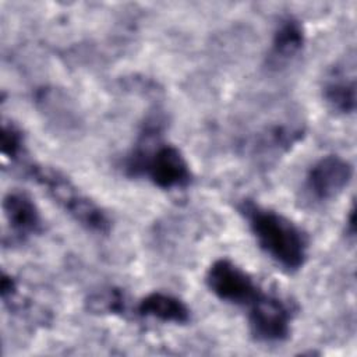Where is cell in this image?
I'll use <instances>...</instances> for the list:
<instances>
[{
    "instance_id": "cell-8",
    "label": "cell",
    "mask_w": 357,
    "mask_h": 357,
    "mask_svg": "<svg viewBox=\"0 0 357 357\" xmlns=\"http://www.w3.org/2000/svg\"><path fill=\"white\" fill-rule=\"evenodd\" d=\"M305 43V35L301 22L293 17H283L273 32L271 47L266 56V66L273 70H280L296 60Z\"/></svg>"
},
{
    "instance_id": "cell-2",
    "label": "cell",
    "mask_w": 357,
    "mask_h": 357,
    "mask_svg": "<svg viewBox=\"0 0 357 357\" xmlns=\"http://www.w3.org/2000/svg\"><path fill=\"white\" fill-rule=\"evenodd\" d=\"M237 209L248 225L258 247L283 271L296 272L308 257L304 231L284 215L252 199H243Z\"/></svg>"
},
{
    "instance_id": "cell-1",
    "label": "cell",
    "mask_w": 357,
    "mask_h": 357,
    "mask_svg": "<svg viewBox=\"0 0 357 357\" xmlns=\"http://www.w3.org/2000/svg\"><path fill=\"white\" fill-rule=\"evenodd\" d=\"M163 120L151 116L142 124L132 149L123 162L128 177L146 178L165 191L184 190L192 183V172L185 156L173 144L162 141Z\"/></svg>"
},
{
    "instance_id": "cell-12",
    "label": "cell",
    "mask_w": 357,
    "mask_h": 357,
    "mask_svg": "<svg viewBox=\"0 0 357 357\" xmlns=\"http://www.w3.org/2000/svg\"><path fill=\"white\" fill-rule=\"evenodd\" d=\"M86 307L93 314L123 317L127 312V298L121 289L106 287L92 293L86 300Z\"/></svg>"
},
{
    "instance_id": "cell-3",
    "label": "cell",
    "mask_w": 357,
    "mask_h": 357,
    "mask_svg": "<svg viewBox=\"0 0 357 357\" xmlns=\"http://www.w3.org/2000/svg\"><path fill=\"white\" fill-rule=\"evenodd\" d=\"M26 174L42 185L47 195L81 227L103 236L110 231L112 220L106 211L60 170L33 163L28 166Z\"/></svg>"
},
{
    "instance_id": "cell-13",
    "label": "cell",
    "mask_w": 357,
    "mask_h": 357,
    "mask_svg": "<svg viewBox=\"0 0 357 357\" xmlns=\"http://www.w3.org/2000/svg\"><path fill=\"white\" fill-rule=\"evenodd\" d=\"M1 155L10 162H20L25 155V137L13 121L1 124Z\"/></svg>"
},
{
    "instance_id": "cell-14",
    "label": "cell",
    "mask_w": 357,
    "mask_h": 357,
    "mask_svg": "<svg viewBox=\"0 0 357 357\" xmlns=\"http://www.w3.org/2000/svg\"><path fill=\"white\" fill-rule=\"evenodd\" d=\"M346 222H347L346 223V233H347V236L354 237V227H356V225H354V209L353 208L349 211V216H347Z\"/></svg>"
},
{
    "instance_id": "cell-7",
    "label": "cell",
    "mask_w": 357,
    "mask_h": 357,
    "mask_svg": "<svg viewBox=\"0 0 357 357\" xmlns=\"http://www.w3.org/2000/svg\"><path fill=\"white\" fill-rule=\"evenodd\" d=\"M3 212L15 241H25L42 231V218L32 198L21 191H10L3 199Z\"/></svg>"
},
{
    "instance_id": "cell-10",
    "label": "cell",
    "mask_w": 357,
    "mask_h": 357,
    "mask_svg": "<svg viewBox=\"0 0 357 357\" xmlns=\"http://www.w3.org/2000/svg\"><path fill=\"white\" fill-rule=\"evenodd\" d=\"M326 105L339 114H351L356 109V79L353 66H336L326 77L324 89Z\"/></svg>"
},
{
    "instance_id": "cell-4",
    "label": "cell",
    "mask_w": 357,
    "mask_h": 357,
    "mask_svg": "<svg viewBox=\"0 0 357 357\" xmlns=\"http://www.w3.org/2000/svg\"><path fill=\"white\" fill-rule=\"evenodd\" d=\"M293 308L280 296L265 293L248 305V328L251 336L261 343H280L291 333Z\"/></svg>"
},
{
    "instance_id": "cell-11",
    "label": "cell",
    "mask_w": 357,
    "mask_h": 357,
    "mask_svg": "<svg viewBox=\"0 0 357 357\" xmlns=\"http://www.w3.org/2000/svg\"><path fill=\"white\" fill-rule=\"evenodd\" d=\"M304 130L294 124H276L259 132L252 144V152L258 158H276L286 153L303 138Z\"/></svg>"
},
{
    "instance_id": "cell-9",
    "label": "cell",
    "mask_w": 357,
    "mask_h": 357,
    "mask_svg": "<svg viewBox=\"0 0 357 357\" xmlns=\"http://www.w3.org/2000/svg\"><path fill=\"white\" fill-rule=\"evenodd\" d=\"M135 314L163 324L183 325L191 319L188 305L181 298L165 291H152L142 297L135 307Z\"/></svg>"
},
{
    "instance_id": "cell-5",
    "label": "cell",
    "mask_w": 357,
    "mask_h": 357,
    "mask_svg": "<svg viewBox=\"0 0 357 357\" xmlns=\"http://www.w3.org/2000/svg\"><path fill=\"white\" fill-rule=\"evenodd\" d=\"M205 283L216 298L240 307H248L262 291L252 276L229 258L211 264Z\"/></svg>"
},
{
    "instance_id": "cell-6",
    "label": "cell",
    "mask_w": 357,
    "mask_h": 357,
    "mask_svg": "<svg viewBox=\"0 0 357 357\" xmlns=\"http://www.w3.org/2000/svg\"><path fill=\"white\" fill-rule=\"evenodd\" d=\"M353 177V166L339 155H325L307 172L304 191L315 204H324L337 198Z\"/></svg>"
}]
</instances>
